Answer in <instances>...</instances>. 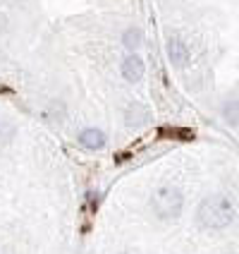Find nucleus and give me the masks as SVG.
<instances>
[{
	"label": "nucleus",
	"instance_id": "obj_1",
	"mask_svg": "<svg viewBox=\"0 0 239 254\" xmlns=\"http://www.w3.org/2000/svg\"><path fill=\"white\" fill-rule=\"evenodd\" d=\"M235 201L225 194H213L201 201L196 211V223L201 230H223L235 221Z\"/></svg>",
	"mask_w": 239,
	"mask_h": 254
},
{
	"label": "nucleus",
	"instance_id": "obj_2",
	"mask_svg": "<svg viewBox=\"0 0 239 254\" xmlns=\"http://www.w3.org/2000/svg\"><path fill=\"white\" fill-rule=\"evenodd\" d=\"M182 206H184L182 192L177 187H172V185H160L153 192V197H151V209H153L155 218L158 221H165V223L180 218Z\"/></svg>",
	"mask_w": 239,
	"mask_h": 254
},
{
	"label": "nucleus",
	"instance_id": "obj_3",
	"mask_svg": "<svg viewBox=\"0 0 239 254\" xmlns=\"http://www.w3.org/2000/svg\"><path fill=\"white\" fill-rule=\"evenodd\" d=\"M168 58L175 67H184L189 63V48L182 36H170L168 39Z\"/></svg>",
	"mask_w": 239,
	"mask_h": 254
},
{
	"label": "nucleus",
	"instance_id": "obj_4",
	"mask_svg": "<svg viewBox=\"0 0 239 254\" xmlns=\"http://www.w3.org/2000/svg\"><path fill=\"white\" fill-rule=\"evenodd\" d=\"M143 72H146L143 60L137 53H129L125 58V63H122V77H125L129 84H134V82H139L141 77H143Z\"/></svg>",
	"mask_w": 239,
	"mask_h": 254
},
{
	"label": "nucleus",
	"instance_id": "obj_5",
	"mask_svg": "<svg viewBox=\"0 0 239 254\" xmlns=\"http://www.w3.org/2000/svg\"><path fill=\"white\" fill-rule=\"evenodd\" d=\"M79 141H82V146H86V149H103L108 137L98 127H86V129L79 132Z\"/></svg>",
	"mask_w": 239,
	"mask_h": 254
},
{
	"label": "nucleus",
	"instance_id": "obj_6",
	"mask_svg": "<svg viewBox=\"0 0 239 254\" xmlns=\"http://www.w3.org/2000/svg\"><path fill=\"white\" fill-rule=\"evenodd\" d=\"M125 120L129 127H141L151 120V113H148L143 106H129L127 113H125Z\"/></svg>",
	"mask_w": 239,
	"mask_h": 254
},
{
	"label": "nucleus",
	"instance_id": "obj_7",
	"mask_svg": "<svg viewBox=\"0 0 239 254\" xmlns=\"http://www.w3.org/2000/svg\"><path fill=\"white\" fill-rule=\"evenodd\" d=\"M141 41H143V36H141L139 29H127L125 36H122V43H125L129 51H137L141 46Z\"/></svg>",
	"mask_w": 239,
	"mask_h": 254
},
{
	"label": "nucleus",
	"instance_id": "obj_8",
	"mask_svg": "<svg viewBox=\"0 0 239 254\" xmlns=\"http://www.w3.org/2000/svg\"><path fill=\"white\" fill-rule=\"evenodd\" d=\"M14 125L12 123H0V144H7V141L14 137Z\"/></svg>",
	"mask_w": 239,
	"mask_h": 254
},
{
	"label": "nucleus",
	"instance_id": "obj_9",
	"mask_svg": "<svg viewBox=\"0 0 239 254\" xmlns=\"http://www.w3.org/2000/svg\"><path fill=\"white\" fill-rule=\"evenodd\" d=\"M225 115H227V120L232 123V127L237 125V99H235V96H232V103L225 106Z\"/></svg>",
	"mask_w": 239,
	"mask_h": 254
},
{
	"label": "nucleus",
	"instance_id": "obj_10",
	"mask_svg": "<svg viewBox=\"0 0 239 254\" xmlns=\"http://www.w3.org/2000/svg\"><path fill=\"white\" fill-rule=\"evenodd\" d=\"M5 27H7V19H5V17H0V31H5Z\"/></svg>",
	"mask_w": 239,
	"mask_h": 254
},
{
	"label": "nucleus",
	"instance_id": "obj_11",
	"mask_svg": "<svg viewBox=\"0 0 239 254\" xmlns=\"http://www.w3.org/2000/svg\"><path fill=\"white\" fill-rule=\"evenodd\" d=\"M0 91H5V89H2V86H0Z\"/></svg>",
	"mask_w": 239,
	"mask_h": 254
},
{
	"label": "nucleus",
	"instance_id": "obj_12",
	"mask_svg": "<svg viewBox=\"0 0 239 254\" xmlns=\"http://www.w3.org/2000/svg\"><path fill=\"white\" fill-rule=\"evenodd\" d=\"M122 254H127V252H122Z\"/></svg>",
	"mask_w": 239,
	"mask_h": 254
}]
</instances>
